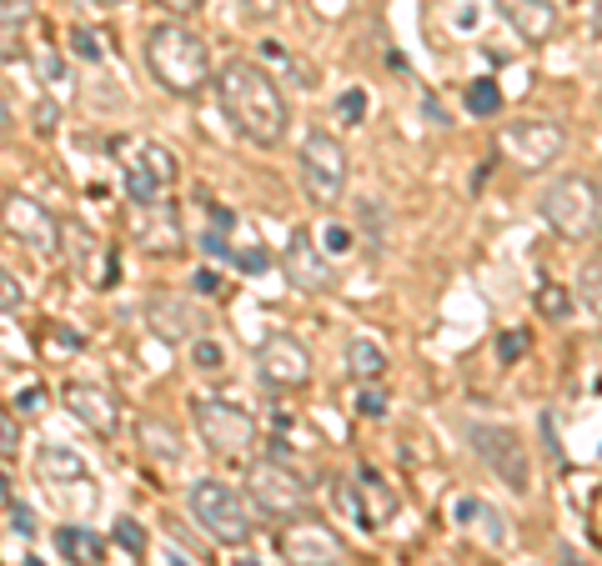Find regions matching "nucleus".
I'll return each mask as SVG.
<instances>
[{
	"label": "nucleus",
	"mask_w": 602,
	"mask_h": 566,
	"mask_svg": "<svg viewBox=\"0 0 602 566\" xmlns=\"http://www.w3.org/2000/svg\"><path fill=\"white\" fill-rule=\"evenodd\" d=\"M221 111L226 121L251 141V146H281L286 141V96L256 61H231L221 66Z\"/></svg>",
	"instance_id": "f257e3e1"
},
{
	"label": "nucleus",
	"mask_w": 602,
	"mask_h": 566,
	"mask_svg": "<svg viewBox=\"0 0 602 566\" xmlns=\"http://www.w3.org/2000/svg\"><path fill=\"white\" fill-rule=\"evenodd\" d=\"M146 66L151 76L161 81V91L171 96H201L206 81H211V51L196 31H186L181 21L171 26H156L146 36Z\"/></svg>",
	"instance_id": "f03ea898"
},
{
	"label": "nucleus",
	"mask_w": 602,
	"mask_h": 566,
	"mask_svg": "<svg viewBox=\"0 0 602 566\" xmlns=\"http://www.w3.org/2000/svg\"><path fill=\"white\" fill-rule=\"evenodd\" d=\"M542 221L562 241H592L602 231V191L587 176H562L542 191Z\"/></svg>",
	"instance_id": "7ed1b4c3"
},
{
	"label": "nucleus",
	"mask_w": 602,
	"mask_h": 566,
	"mask_svg": "<svg viewBox=\"0 0 602 566\" xmlns=\"http://www.w3.org/2000/svg\"><path fill=\"white\" fill-rule=\"evenodd\" d=\"M191 516L201 521V531L221 546H241L256 531V511L246 506V496L216 476H201L191 486Z\"/></svg>",
	"instance_id": "20e7f679"
},
{
	"label": "nucleus",
	"mask_w": 602,
	"mask_h": 566,
	"mask_svg": "<svg viewBox=\"0 0 602 566\" xmlns=\"http://www.w3.org/2000/svg\"><path fill=\"white\" fill-rule=\"evenodd\" d=\"M467 436H472V451L487 461L492 476L507 481L512 496H527L532 491V461H527V446L512 426H497V421H467Z\"/></svg>",
	"instance_id": "39448f33"
},
{
	"label": "nucleus",
	"mask_w": 602,
	"mask_h": 566,
	"mask_svg": "<svg viewBox=\"0 0 602 566\" xmlns=\"http://www.w3.org/2000/svg\"><path fill=\"white\" fill-rule=\"evenodd\" d=\"M191 416H196L201 441H206L216 456H226V461L251 456V446H256V421H251L241 406H231V401H221V396H196Z\"/></svg>",
	"instance_id": "423d86ee"
},
{
	"label": "nucleus",
	"mask_w": 602,
	"mask_h": 566,
	"mask_svg": "<svg viewBox=\"0 0 602 566\" xmlns=\"http://www.w3.org/2000/svg\"><path fill=\"white\" fill-rule=\"evenodd\" d=\"M301 181L317 206H337L347 191V151L332 131H307L301 141Z\"/></svg>",
	"instance_id": "0eeeda50"
},
{
	"label": "nucleus",
	"mask_w": 602,
	"mask_h": 566,
	"mask_svg": "<svg viewBox=\"0 0 602 566\" xmlns=\"http://www.w3.org/2000/svg\"><path fill=\"white\" fill-rule=\"evenodd\" d=\"M0 221H6V231L31 251V256H41V261H51V256H61V221L41 206V201H31V196H6V206H0Z\"/></svg>",
	"instance_id": "6e6552de"
},
{
	"label": "nucleus",
	"mask_w": 602,
	"mask_h": 566,
	"mask_svg": "<svg viewBox=\"0 0 602 566\" xmlns=\"http://www.w3.org/2000/svg\"><path fill=\"white\" fill-rule=\"evenodd\" d=\"M251 496H256V506H261V516H271V521H291V516H301V506H307V481H301L286 461H256L251 466Z\"/></svg>",
	"instance_id": "1a4fd4ad"
},
{
	"label": "nucleus",
	"mask_w": 602,
	"mask_h": 566,
	"mask_svg": "<svg viewBox=\"0 0 602 566\" xmlns=\"http://www.w3.org/2000/svg\"><path fill=\"white\" fill-rule=\"evenodd\" d=\"M281 556L291 561V566H342L347 561V546H342V536L332 531V526H322V521H286L281 526Z\"/></svg>",
	"instance_id": "9d476101"
},
{
	"label": "nucleus",
	"mask_w": 602,
	"mask_h": 566,
	"mask_svg": "<svg viewBox=\"0 0 602 566\" xmlns=\"http://www.w3.org/2000/svg\"><path fill=\"white\" fill-rule=\"evenodd\" d=\"M256 376L276 391H291V386H307L312 381V351L301 346L296 336L276 331L256 346Z\"/></svg>",
	"instance_id": "9b49d317"
},
{
	"label": "nucleus",
	"mask_w": 602,
	"mask_h": 566,
	"mask_svg": "<svg viewBox=\"0 0 602 566\" xmlns=\"http://www.w3.org/2000/svg\"><path fill=\"white\" fill-rule=\"evenodd\" d=\"M562 146H567V131H562L557 121L532 116V121H512V126H502V151H507L522 171H537V166L557 161Z\"/></svg>",
	"instance_id": "f8f14e48"
},
{
	"label": "nucleus",
	"mask_w": 602,
	"mask_h": 566,
	"mask_svg": "<svg viewBox=\"0 0 602 566\" xmlns=\"http://www.w3.org/2000/svg\"><path fill=\"white\" fill-rule=\"evenodd\" d=\"M171 181H176V161H171V151L141 141V146L131 151V161H126V196H131L141 211H151Z\"/></svg>",
	"instance_id": "ddd939ff"
},
{
	"label": "nucleus",
	"mask_w": 602,
	"mask_h": 566,
	"mask_svg": "<svg viewBox=\"0 0 602 566\" xmlns=\"http://www.w3.org/2000/svg\"><path fill=\"white\" fill-rule=\"evenodd\" d=\"M281 271H286V281H291L296 291H327V286H332V266H327V256L317 251V241H312L307 231H291V236H286V246H281Z\"/></svg>",
	"instance_id": "4468645a"
},
{
	"label": "nucleus",
	"mask_w": 602,
	"mask_h": 566,
	"mask_svg": "<svg viewBox=\"0 0 602 566\" xmlns=\"http://www.w3.org/2000/svg\"><path fill=\"white\" fill-rule=\"evenodd\" d=\"M66 411H71L81 426H91L96 436H111V431H116V421H121L116 396H111L106 386H86V381L66 386Z\"/></svg>",
	"instance_id": "2eb2a0df"
},
{
	"label": "nucleus",
	"mask_w": 602,
	"mask_h": 566,
	"mask_svg": "<svg viewBox=\"0 0 602 566\" xmlns=\"http://www.w3.org/2000/svg\"><path fill=\"white\" fill-rule=\"evenodd\" d=\"M497 11L512 21V31L532 46L552 41L557 36V6L552 0H497Z\"/></svg>",
	"instance_id": "dca6fc26"
},
{
	"label": "nucleus",
	"mask_w": 602,
	"mask_h": 566,
	"mask_svg": "<svg viewBox=\"0 0 602 566\" xmlns=\"http://www.w3.org/2000/svg\"><path fill=\"white\" fill-rule=\"evenodd\" d=\"M146 321L161 341H196L201 336V316L181 301V296H151L146 301Z\"/></svg>",
	"instance_id": "f3484780"
},
{
	"label": "nucleus",
	"mask_w": 602,
	"mask_h": 566,
	"mask_svg": "<svg viewBox=\"0 0 602 566\" xmlns=\"http://www.w3.org/2000/svg\"><path fill=\"white\" fill-rule=\"evenodd\" d=\"M352 486H357V501H362V526H382V521L397 516V491H392L372 466H367Z\"/></svg>",
	"instance_id": "a211bd4d"
},
{
	"label": "nucleus",
	"mask_w": 602,
	"mask_h": 566,
	"mask_svg": "<svg viewBox=\"0 0 602 566\" xmlns=\"http://www.w3.org/2000/svg\"><path fill=\"white\" fill-rule=\"evenodd\" d=\"M36 471H41V481H51V486H76V481H86V461H81L71 446H61V441H46V446L36 451Z\"/></svg>",
	"instance_id": "6ab92c4d"
},
{
	"label": "nucleus",
	"mask_w": 602,
	"mask_h": 566,
	"mask_svg": "<svg viewBox=\"0 0 602 566\" xmlns=\"http://www.w3.org/2000/svg\"><path fill=\"white\" fill-rule=\"evenodd\" d=\"M56 546H61V556H66L71 566H101V556H106L101 536L86 531V526H61V531H56Z\"/></svg>",
	"instance_id": "aec40b11"
},
{
	"label": "nucleus",
	"mask_w": 602,
	"mask_h": 566,
	"mask_svg": "<svg viewBox=\"0 0 602 566\" xmlns=\"http://www.w3.org/2000/svg\"><path fill=\"white\" fill-rule=\"evenodd\" d=\"M347 371H352V381H382V371H387V351L372 341V336H357L352 346H347Z\"/></svg>",
	"instance_id": "412c9836"
},
{
	"label": "nucleus",
	"mask_w": 602,
	"mask_h": 566,
	"mask_svg": "<svg viewBox=\"0 0 602 566\" xmlns=\"http://www.w3.org/2000/svg\"><path fill=\"white\" fill-rule=\"evenodd\" d=\"M577 301L602 321V261H587V266L577 271Z\"/></svg>",
	"instance_id": "4be33fe9"
},
{
	"label": "nucleus",
	"mask_w": 602,
	"mask_h": 566,
	"mask_svg": "<svg viewBox=\"0 0 602 566\" xmlns=\"http://www.w3.org/2000/svg\"><path fill=\"white\" fill-rule=\"evenodd\" d=\"M467 111L472 116H502V86L497 81H472L467 86Z\"/></svg>",
	"instance_id": "5701e85b"
},
{
	"label": "nucleus",
	"mask_w": 602,
	"mask_h": 566,
	"mask_svg": "<svg viewBox=\"0 0 602 566\" xmlns=\"http://www.w3.org/2000/svg\"><path fill=\"white\" fill-rule=\"evenodd\" d=\"M532 306H537L547 321H567V316H572V296H567L562 286H552V281H547V286H537Z\"/></svg>",
	"instance_id": "b1692460"
},
{
	"label": "nucleus",
	"mask_w": 602,
	"mask_h": 566,
	"mask_svg": "<svg viewBox=\"0 0 602 566\" xmlns=\"http://www.w3.org/2000/svg\"><path fill=\"white\" fill-rule=\"evenodd\" d=\"M527 346H532V336H527L522 326H512V331H502V336H497V346H492V351H497V361H502V366H512V361H522V356H527Z\"/></svg>",
	"instance_id": "393cba45"
},
{
	"label": "nucleus",
	"mask_w": 602,
	"mask_h": 566,
	"mask_svg": "<svg viewBox=\"0 0 602 566\" xmlns=\"http://www.w3.org/2000/svg\"><path fill=\"white\" fill-rule=\"evenodd\" d=\"M191 361H196V371H221L226 366V346L211 341V336H196L191 341Z\"/></svg>",
	"instance_id": "a878e982"
},
{
	"label": "nucleus",
	"mask_w": 602,
	"mask_h": 566,
	"mask_svg": "<svg viewBox=\"0 0 602 566\" xmlns=\"http://www.w3.org/2000/svg\"><path fill=\"white\" fill-rule=\"evenodd\" d=\"M357 411L377 421V416H387V411H392V396H387V391H382L377 381H367V386L357 391Z\"/></svg>",
	"instance_id": "bb28decb"
},
{
	"label": "nucleus",
	"mask_w": 602,
	"mask_h": 566,
	"mask_svg": "<svg viewBox=\"0 0 602 566\" xmlns=\"http://www.w3.org/2000/svg\"><path fill=\"white\" fill-rule=\"evenodd\" d=\"M141 441H146L156 456H166V461H176V456H181V446H171V431H166V426H156V421H141Z\"/></svg>",
	"instance_id": "cd10ccee"
},
{
	"label": "nucleus",
	"mask_w": 602,
	"mask_h": 566,
	"mask_svg": "<svg viewBox=\"0 0 602 566\" xmlns=\"http://www.w3.org/2000/svg\"><path fill=\"white\" fill-rule=\"evenodd\" d=\"M21 451V416L11 406H0V456H16Z\"/></svg>",
	"instance_id": "c85d7f7f"
},
{
	"label": "nucleus",
	"mask_w": 602,
	"mask_h": 566,
	"mask_svg": "<svg viewBox=\"0 0 602 566\" xmlns=\"http://www.w3.org/2000/svg\"><path fill=\"white\" fill-rule=\"evenodd\" d=\"M337 116H342L347 126H357V121L367 116V96H362V91H342V96H337Z\"/></svg>",
	"instance_id": "c756f323"
},
{
	"label": "nucleus",
	"mask_w": 602,
	"mask_h": 566,
	"mask_svg": "<svg viewBox=\"0 0 602 566\" xmlns=\"http://www.w3.org/2000/svg\"><path fill=\"white\" fill-rule=\"evenodd\" d=\"M362 226H367L372 246H382V236H387V211H382L377 201H362Z\"/></svg>",
	"instance_id": "7c9ffc66"
},
{
	"label": "nucleus",
	"mask_w": 602,
	"mask_h": 566,
	"mask_svg": "<svg viewBox=\"0 0 602 566\" xmlns=\"http://www.w3.org/2000/svg\"><path fill=\"white\" fill-rule=\"evenodd\" d=\"M352 246H357V231L352 226H327V256H352Z\"/></svg>",
	"instance_id": "2f4dec72"
},
{
	"label": "nucleus",
	"mask_w": 602,
	"mask_h": 566,
	"mask_svg": "<svg viewBox=\"0 0 602 566\" xmlns=\"http://www.w3.org/2000/svg\"><path fill=\"white\" fill-rule=\"evenodd\" d=\"M116 541H121L131 556H141V551H146V531H141L131 516H121V521H116Z\"/></svg>",
	"instance_id": "473e14b6"
},
{
	"label": "nucleus",
	"mask_w": 602,
	"mask_h": 566,
	"mask_svg": "<svg viewBox=\"0 0 602 566\" xmlns=\"http://www.w3.org/2000/svg\"><path fill=\"white\" fill-rule=\"evenodd\" d=\"M26 301V291H21V281L6 271V266H0V311H16Z\"/></svg>",
	"instance_id": "72a5a7b5"
},
{
	"label": "nucleus",
	"mask_w": 602,
	"mask_h": 566,
	"mask_svg": "<svg viewBox=\"0 0 602 566\" xmlns=\"http://www.w3.org/2000/svg\"><path fill=\"white\" fill-rule=\"evenodd\" d=\"M31 11H36V0H0V26H21V21H31Z\"/></svg>",
	"instance_id": "f704fd0d"
},
{
	"label": "nucleus",
	"mask_w": 602,
	"mask_h": 566,
	"mask_svg": "<svg viewBox=\"0 0 602 566\" xmlns=\"http://www.w3.org/2000/svg\"><path fill=\"white\" fill-rule=\"evenodd\" d=\"M231 261H236V266H241L246 276H256V271H266V266H271V256H266L261 246H246V251H231Z\"/></svg>",
	"instance_id": "c9c22d12"
},
{
	"label": "nucleus",
	"mask_w": 602,
	"mask_h": 566,
	"mask_svg": "<svg viewBox=\"0 0 602 566\" xmlns=\"http://www.w3.org/2000/svg\"><path fill=\"white\" fill-rule=\"evenodd\" d=\"M46 406V386H26L21 396H16V416H36Z\"/></svg>",
	"instance_id": "e433bc0d"
},
{
	"label": "nucleus",
	"mask_w": 602,
	"mask_h": 566,
	"mask_svg": "<svg viewBox=\"0 0 602 566\" xmlns=\"http://www.w3.org/2000/svg\"><path fill=\"white\" fill-rule=\"evenodd\" d=\"M71 51H76L81 61H101V41H96L91 31H76V36H71Z\"/></svg>",
	"instance_id": "4c0bfd02"
},
{
	"label": "nucleus",
	"mask_w": 602,
	"mask_h": 566,
	"mask_svg": "<svg viewBox=\"0 0 602 566\" xmlns=\"http://www.w3.org/2000/svg\"><path fill=\"white\" fill-rule=\"evenodd\" d=\"M241 11H246L251 21H271V16L281 11V0H241Z\"/></svg>",
	"instance_id": "58836bf2"
},
{
	"label": "nucleus",
	"mask_w": 602,
	"mask_h": 566,
	"mask_svg": "<svg viewBox=\"0 0 602 566\" xmlns=\"http://www.w3.org/2000/svg\"><path fill=\"white\" fill-rule=\"evenodd\" d=\"M11 531H16V536H36V516H31V506H11Z\"/></svg>",
	"instance_id": "ea45409f"
},
{
	"label": "nucleus",
	"mask_w": 602,
	"mask_h": 566,
	"mask_svg": "<svg viewBox=\"0 0 602 566\" xmlns=\"http://www.w3.org/2000/svg\"><path fill=\"white\" fill-rule=\"evenodd\" d=\"M201 251H206V256L231 261V246H226V236H221V231H206V236H201Z\"/></svg>",
	"instance_id": "a19ab883"
},
{
	"label": "nucleus",
	"mask_w": 602,
	"mask_h": 566,
	"mask_svg": "<svg viewBox=\"0 0 602 566\" xmlns=\"http://www.w3.org/2000/svg\"><path fill=\"white\" fill-rule=\"evenodd\" d=\"M191 286H196L201 296H216V291H221V276L206 266V271H196V276H191Z\"/></svg>",
	"instance_id": "79ce46f5"
},
{
	"label": "nucleus",
	"mask_w": 602,
	"mask_h": 566,
	"mask_svg": "<svg viewBox=\"0 0 602 566\" xmlns=\"http://www.w3.org/2000/svg\"><path fill=\"white\" fill-rule=\"evenodd\" d=\"M156 6H166L171 16H196V11L206 6V0H156Z\"/></svg>",
	"instance_id": "37998d69"
},
{
	"label": "nucleus",
	"mask_w": 602,
	"mask_h": 566,
	"mask_svg": "<svg viewBox=\"0 0 602 566\" xmlns=\"http://www.w3.org/2000/svg\"><path fill=\"white\" fill-rule=\"evenodd\" d=\"M452 516H457V526H467L472 516H482V501H472V496H467V501H457V506H452Z\"/></svg>",
	"instance_id": "c03bdc74"
},
{
	"label": "nucleus",
	"mask_w": 602,
	"mask_h": 566,
	"mask_svg": "<svg viewBox=\"0 0 602 566\" xmlns=\"http://www.w3.org/2000/svg\"><path fill=\"white\" fill-rule=\"evenodd\" d=\"M231 226H236V216H231L226 206H211V231H221V236H226Z\"/></svg>",
	"instance_id": "a18cd8bd"
},
{
	"label": "nucleus",
	"mask_w": 602,
	"mask_h": 566,
	"mask_svg": "<svg viewBox=\"0 0 602 566\" xmlns=\"http://www.w3.org/2000/svg\"><path fill=\"white\" fill-rule=\"evenodd\" d=\"M51 126H56V106L46 101V106L36 111V131H51Z\"/></svg>",
	"instance_id": "49530a36"
},
{
	"label": "nucleus",
	"mask_w": 602,
	"mask_h": 566,
	"mask_svg": "<svg viewBox=\"0 0 602 566\" xmlns=\"http://www.w3.org/2000/svg\"><path fill=\"white\" fill-rule=\"evenodd\" d=\"M587 531H592V541L602 546V496H597V506H592V526H587Z\"/></svg>",
	"instance_id": "de8ad7c7"
},
{
	"label": "nucleus",
	"mask_w": 602,
	"mask_h": 566,
	"mask_svg": "<svg viewBox=\"0 0 602 566\" xmlns=\"http://www.w3.org/2000/svg\"><path fill=\"white\" fill-rule=\"evenodd\" d=\"M231 566H261V561H256V556H236Z\"/></svg>",
	"instance_id": "09e8293b"
},
{
	"label": "nucleus",
	"mask_w": 602,
	"mask_h": 566,
	"mask_svg": "<svg viewBox=\"0 0 602 566\" xmlns=\"http://www.w3.org/2000/svg\"><path fill=\"white\" fill-rule=\"evenodd\" d=\"M96 6H106V11H111V6H126V0H96Z\"/></svg>",
	"instance_id": "8fccbe9b"
},
{
	"label": "nucleus",
	"mask_w": 602,
	"mask_h": 566,
	"mask_svg": "<svg viewBox=\"0 0 602 566\" xmlns=\"http://www.w3.org/2000/svg\"><path fill=\"white\" fill-rule=\"evenodd\" d=\"M597 36H602V0H597Z\"/></svg>",
	"instance_id": "3c124183"
},
{
	"label": "nucleus",
	"mask_w": 602,
	"mask_h": 566,
	"mask_svg": "<svg viewBox=\"0 0 602 566\" xmlns=\"http://www.w3.org/2000/svg\"><path fill=\"white\" fill-rule=\"evenodd\" d=\"M6 496H11V491H6V476H0V501H6Z\"/></svg>",
	"instance_id": "603ef678"
},
{
	"label": "nucleus",
	"mask_w": 602,
	"mask_h": 566,
	"mask_svg": "<svg viewBox=\"0 0 602 566\" xmlns=\"http://www.w3.org/2000/svg\"><path fill=\"white\" fill-rule=\"evenodd\" d=\"M26 566H46V561H41V556H26Z\"/></svg>",
	"instance_id": "864d4df0"
},
{
	"label": "nucleus",
	"mask_w": 602,
	"mask_h": 566,
	"mask_svg": "<svg viewBox=\"0 0 602 566\" xmlns=\"http://www.w3.org/2000/svg\"><path fill=\"white\" fill-rule=\"evenodd\" d=\"M562 566H577V556H562Z\"/></svg>",
	"instance_id": "5fc2aeb1"
},
{
	"label": "nucleus",
	"mask_w": 602,
	"mask_h": 566,
	"mask_svg": "<svg viewBox=\"0 0 602 566\" xmlns=\"http://www.w3.org/2000/svg\"><path fill=\"white\" fill-rule=\"evenodd\" d=\"M597 191H602V181H597Z\"/></svg>",
	"instance_id": "6e6d98bb"
}]
</instances>
